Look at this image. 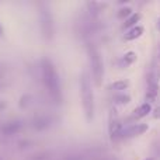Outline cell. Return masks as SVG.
<instances>
[{"label": "cell", "instance_id": "obj_1", "mask_svg": "<svg viewBox=\"0 0 160 160\" xmlns=\"http://www.w3.org/2000/svg\"><path fill=\"white\" fill-rule=\"evenodd\" d=\"M80 94H82V102L86 117L90 121L94 115V97H93V90H91L90 79H88V75L86 72L82 73V79H80Z\"/></svg>", "mask_w": 160, "mask_h": 160}, {"label": "cell", "instance_id": "obj_2", "mask_svg": "<svg viewBox=\"0 0 160 160\" xmlns=\"http://www.w3.org/2000/svg\"><path fill=\"white\" fill-rule=\"evenodd\" d=\"M42 73H44V79L47 83V87L49 88L51 96L55 100H61V86H59L58 75H56L53 65L48 59L42 61Z\"/></svg>", "mask_w": 160, "mask_h": 160}, {"label": "cell", "instance_id": "obj_3", "mask_svg": "<svg viewBox=\"0 0 160 160\" xmlns=\"http://www.w3.org/2000/svg\"><path fill=\"white\" fill-rule=\"evenodd\" d=\"M88 56H90V63H91V72H93V78L97 86L101 84V79L104 75V68H102V61L101 55H100L98 49L94 45H88Z\"/></svg>", "mask_w": 160, "mask_h": 160}, {"label": "cell", "instance_id": "obj_4", "mask_svg": "<svg viewBox=\"0 0 160 160\" xmlns=\"http://www.w3.org/2000/svg\"><path fill=\"white\" fill-rule=\"evenodd\" d=\"M41 20H42V32H44V35L47 38H51L53 32V25H52V17H51L49 10H42Z\"/></svg>", "mask_w": 160, "mask_h": 160}, {"label": "cell", "instance_id": "obj_5", "mask_svg": "<svg viewBox=\"0 0 160 160\" xmlns=\"http://www.w3.org/2000/svg\"><path fill=\"white\" fill-rule=\"evenodd\" d=\"M148 129H149V127L146 124H133L128 129L121 131L119 135H122L124 138H127V136H139V135H143Z\"/></svg>", "mask_w": 160, "mask_h": 160}, {"label": "cell", "instance_id": "obj_6", "mask_svg": "<svg viewBox=\"0 0 160 160\" xmlns=\"http://www.w3.org/2000/svg\"><path fill=\"white\" fill-rule=\"evenodd\" d=\"M121 133V125H119L118 121V117H117V111L115 110H111L110 112V135L111 138H115Z\"/></svg>", "mask_w": 160, "mask_h": 160}, {"label": "cell", "instance_id": "obj_7", "mask_svg": "<svg viewBox=\"0 0 160 160\" xmlns=\"http://www.w3.org/2000/svg\"><path fill=\"white\" fill-rule=\"evenodd\" d=\"M150 111H152V104L150 102H143L141 107H138L133 111V118H143V117L149 115Z\"/></svg>", "mask_w": 160, "mask_h": 160}, {"label": "cell", "instance_id": "obj_8", "mask_svg": "<svg viewBox=\"0 0 160 160\" xmlns=\"http://www.w3.org/2000/svg\"><path fill=\"white\" fill-rule=\"evenodd\" d=\"M145 32V28L142 25H135L133 28H131L127 34H125V39L127 41H132V39H136Z\"/></svg>", "mask_w": 160, "mask_h": 160}, {"label": "cell", "instance_id": "obj_9", "mask_svg": "<svg viewBox=\"0 0 160 160\" xmlns=\"http://www.w3.org/2000/svg\"><path fill=\"white\" fill-rule=\"evenodd\" d=\"M128 86H129V82H128V80H117V82H114L112 84H111V88H112V90L121 91V90H125Z\"/></svg>", "mask_w": 160, "mask_h": 160}, {"label": "cell", "instance_id": "obj_10", "mask_svg": "<svg viewBox=\"0 0 160 160\" xmlns=\"http://www.w3.org/2000/svg\"><path fill=\"white\" fill-rule=\"evenodd\" d=\"M139 20H141V14H136V13L135 14H131V16L125 20L124 27H132V25H135Z\"/></svg>", "mask_w": 160, "mask_h": 160}, {"label": "cell", "instance_id": "obj_11", "mask_svg": "<svg viewBox=\"0 0 160 160\" xmlns=\"http://www.w3.org/2000/svg\"><path fill=\"white\" fill-rule=\"evenodd\" d=\"M136 61V53L135 52H132V51H129V52H127L124 55V58H122V63L124 65H131V63H133V62Z\"/></svg>", "mask_w": 160, "mask_h": 160}, {"label": "cell", "instance_id": "obj_12", "mask_svg": "<svg viewBox=\"0 0 160 160\" xmlns=\"http://www.w3.org/2000/svg\"><path fill=\"white\" fill-rule=\"evenodd\" d=\"M131 14H132V8H131V7H124V8H121V10H119L118 17H119V18H125V17L131 16Z\"/></svg>", "mask_w": 160, "mask_h": 160}, {"label": "cell", "instance_id": "obj_13", "mask_svg": "<svg viewBox=\"0 0 160 160\" xmlns=\"http://www.w3.org/2000/svg\"><path fill=\"white\" fill-rule=\"evenodd\" d=\"M117 102H122V104H128V102L131 101V97L129 96H125V94H122V96H117L115 97Z\"/></svg>", "mask_w": 160, "mask_h": 160}, {"label": "cell", "instance_id": "obj_14", "mask_svg": "<svg viewBox=\"0 0 160 160\" xmlns=\"http://www.w3.org/2000/svg\"><path fill=\"white\" fill-rule=\"evenodd\" d=\"M143 160H155V159H152V158H148V159H143Z\"/></svg>", "mask_w": 160, "mask_h": 160}, {"label": "cell", "instance_id": "obj_15", "mask_svg": "<svg viewBox=\"0 0 160 160\" xmlns=\"http://www.w3.org/2000/svg\"><path fill=\"white\" fill-rule=\"evenodd\" d=\"M0 32H2V28H0Z\"/></svg>", "mask_w": 160, "mask_h": 160}]
</instances>
